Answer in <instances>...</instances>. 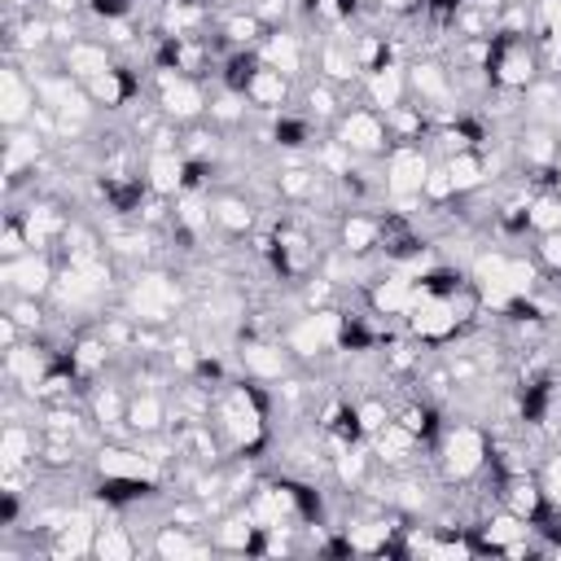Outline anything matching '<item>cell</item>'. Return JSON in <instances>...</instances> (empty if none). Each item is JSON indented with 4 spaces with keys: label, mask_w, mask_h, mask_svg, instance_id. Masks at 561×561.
<instances>
[{
    "label": "cell",
    "mask_w": 561,
    "mask_h": 561,
    "mask_svg": "<svg viewBox=\"0 0 561 561\" xmlns=\"http://www.w3.org/2000/svg\"><path fill=\"white\" fill-rule=\"evenodd\" d=\"M333 140H342L355 158H386V149L394 145L386 114L373 105H346L342 118L333 123Z\"/></svg>",
    "instance_id": "1"
},
{
    "label": "cell",
    "mask_w": 561,
    "mask_h": 561,
    "mask_svg": "<svg viewBox=\"0 0 561 561\" xmlns=\"http://www.w3.org/2000/svg\"><path fill=\"white\" fill-rule=\"evenodd\" d=\"M175 307H180V285L167 272H140L127 289V311L140 324H167L175 316Z\"/></svg>",
    "instance_id": "2"
}]
</instances>
